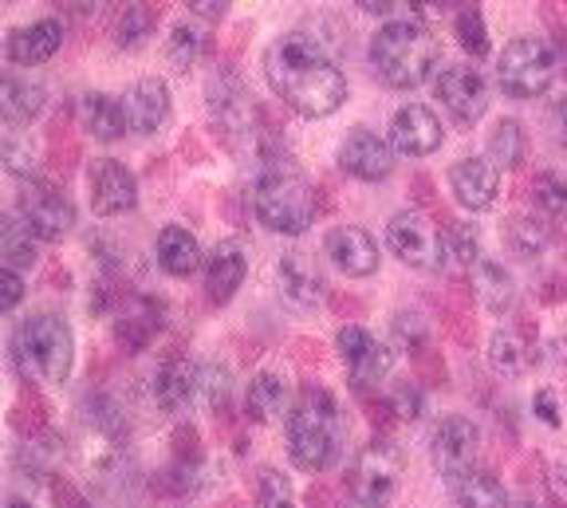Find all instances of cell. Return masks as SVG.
<instances>
[{
	"label": "cell",
	"mask_w": 567,
	"mask_h": 508,
	"mask_svg": "<svg viewBox=\"0 0 567 508\" xmlns=\"http://www.w3.org/2000/svg\"><path fill=\"white\" fill-rule=\"evenodd\" d=\"M265 80L303 118H328L343 107L347 75L308 32H284L265 52Z\"/></svg>",
	"instance_id": "1"
},
{
	"label": "cell",
	"mask_w": 567,
	"mask_h": 508,
	"mask_svg": "<svg viewBox=\"0 0 567 508\" xmlns=\"http://www.w3.org/2000/svg\"><path fill=\"white\" fill-rule=\"evenodd\" d=\"M371 68L386 87L414 91L437 72V44L422 20H386L371 37Z\"/></svg>",
	"instance_id": "2"
},
{
	"label": "cell",
	"mask_w": 567,
	"mask_h": 508,
	"mask_svg": "<svg viewBox=\"0 0 567 508\" xmlns=\"http://www.w3.org/2000/svg\"><path fill=\"white\" fill-rule=\"evenodd\" d=\"M252 214L265 229L300 237L316 221V189L288 162H265L252 182Z\"/></svg>",
	"instance_id": "3"
},
{
	"label": "cell",
	"mask_w": 567,
	"mask_h": 508,
	"mask_svg": "<svg viewBox=\"0 0 567 508\" xmlns=\"http://www.w3.org/2000/svg\"><path fill=\"white\" fill-rule=\"evenodd\" d=\"M284 442H288V457H292L296 469L303 473L331 469L339 457V411L336 402H331V394L303 391L292 411H288Z\"/></svg>",
	"instance_id": "4"
},
{
	"label": "cell",
	"mask_w": 567,
	"mask_h": 508,
	"mask_svg": "<svg viewBox=\"0 0 567 508\" xmlns=\"http://www.w3.org/2000/svg\"><path fill=\"white\" fill-rule=\"evenodd\" d=\"M12 348H17V363L24 366V375L40 379V383H63L75 363V335H71L68 320L52 312H35L20 320Z\"/></svg>",
	"instance_id": "5"
},
{
	"label": "cell",
	"mask_w": 567,
	"mask_h": 508,
	"mask_svg": "<svg viewBox=\"0 0 567 508\" xmlns=\"http://www.w3.org/2000/svg\"><path fill=\"white\" fill-rule=\"evenodd\" d=\"M559 55L540 37L508 40V48L496 60V83L508 99H540L556 83Z\"/></svg>",
	"instance_id": "6"
},
{
	"label": "cell",
	"mask_w": 567,
	"mask_h": 508,
	"mask_svg": "<svg viewBox=\"0 0 567 508\" xmlns=\"http://www.w3.org/2000/svg\"><path fill=\"white\" fill-rule=\"evenodd\" d=\"M386 249L410 268H442L445 260V232L425 214H394L386 225Z\"/></svg>",
	"instance_id": "7"
},
{
	"label": "cell",
	"mask_w": 567,
	"mask_h": 508,
	"mask_svg": "<svg viewBox=\"0 0 567 508\" xmlns=\"http://www.w3.org/2000/svg\"><path fill=\"white\" fill-rule=\"evenodd\" d=\"M434 95L442 99L445 111L465 126L477 123L488 107V83L473 63H437Z\"/></svg>",
	"instance_id": "8"
},
{
	"label": "cell",
	"mask_w": 567,
	"mask_h": 508,
	"mask_svg": "<svg viewBox=\"0 0 567 508\" xmlns=\"http://www.w3.org/2000/svg\"><path fill=\"white\" fill-rule=\"evenodd\" d=\"M477 449H481V434L470 418L461 414H450L434 426V437H430V462L442 477L457 481L461 473L477 469Z\"/></svg>",
	"instance_id": "9"
},
{
	"label": "cell",
	"mask_w": 567,
	"mask_h": 508,
	"mask_svg": "<svg viewBox=\"0 0 567 508\" xmlns=\"http://www.w3.org/2000/svg\"><path fill=\"white\" fill-rule=\"evenodd\" d=\"M17 217L48 245L63 241L75 229V206L52 186H28L17 201Z\"/></svg>",
	"instance_id": "10"
},
{
	"label": "cell",
	"mask_w": 567,
	"mask_h": 508,
	"mask_svg": "<svg viewBox=\"0 0 567 508\" xmlns=\"http://www.w3.org/2000/svg\"><path fill=\"white\" fill-rule=\"evenodd\" d=\"M339 359H343V366L351 371L354 383H382V379L390 375V366H394V351L382 343V339H374L367 328H359V323H351V328H339Z\"/></svg>",
	"instance_id": "11"
},
{
	"label": "cell",
	"mask_w": 567,
	"mask_h": 508,
	"mask_svg": "<svg viewBox=\"0 0 567 508\" xmlns=\"http://www.w3.org/2000/svg\"><path fill=\"white\" fill-rule=\"evenodd\" d=\"M87 186H91V209L99 217H118V214H131L138 206V182L134 174L115 158H99L87 174Z\"/></svg>",
	"instance_id": "12"
},
{
	"label": "cell",
	"mask_w": 567,
	"mask_h": 508,
	"mask_svg": "<svg viewBox=\"0 0 567 508\" xmlns=\"http://www.w3.org/2000/svg\"><path fill=\"white\" fill-rule=\"evenodd\" d=\"M339 166L359 182H382L394 169V146L382 134L367 131V126H354L339 143Z\"/></svg>",
	"instance_id": "13"
},
{
	"label": "cell",
	"mask_w": 567,
	"mask_h": 508,
	"mask_svg": "<svg viewBox=\"0 0 567 508\" xmlns=\"http://www.w3.org/2000/svg\"><path fill=\"white\" fill-rule=\"evenodd\" d=\"M445 131H442V118L434 111L425 107V103H406V107L394 115L390 123V146L406 158H425V154H434L442 146Z\"/></svg>",
	"instance_id": "14"
},
{
	"label": "cell",
	"mask_w": 567,
	"mask_h": 508,
	"mask_svg": "<svg viewBox=\"0 0 567 508\" xmlns=\"http://www.w3.org/2000/svg\"><path fill=\"white\" fill-rule=\"evenodd\" d=\"M402 477V454L390 442H371L363 454L354 457V493L371 500H386L399 489Z\"/></svg>",
	"instance_id": "15"
},
{
	"label": "cell",
	"mask_w": 567,
	"mask_h": 508,
	"mask_svg": "<svg viewBox=\"0 0 567 508\" xmlns=\"http://www.w3.org/2000/svg\"><path fill=\"white\" fill-rule=\"evenodd\" d=\"M450 189L461 209L485 214L496 201V194H501V169L488 158H461V162H453V169H450Z\"/></svg>",
	"instance_id": "16"
},
{
	"label": "cell",
	"mask_w": 567,
	"mask_h": 508,
	"mask_svg": "<svg viewBox=\"0 0 567 508\" xmlns=\"http://www.w3.org/2000/svg\"><path fill=\"white\" fill-rule=\"evenodd\" d=\"M323 252H328L331 265L339 272H347V277H371L374 268H379V245L359 225H336L323 237Z\"/></svg>",
	"instance_id": "17"
},
{
	"label": "cell",
	"mask_w": 567,
	"mask_h": 508,
	"mask_svg": "<svg viewBox=\"0 0 567 508\" xmlns=\"http://www.w3.org/2000/svg\"><path fill=\"white\" fill-rule=\"evenodd\" d=\"M126 107V123L134 134H158L169 123V87L162 80H138L131 91L123 95Z\"/></svg>",
	"instance_id": "18"
},
{
	"label": "cell",
	"mask_w": 567,
	"mask_h": 508,
	"mask_svg": "<svg viewBox=\"0 0 567 508\" xmlns=\"http://www.w3.org/2000/svg\"><path fill=\"white\" fill-rule=\"evenodd\" d=\"M63 44V24L60 20H32V24L9 32V63L17 68H40L48 63Z\"/></svg>",
	"instance_id": "19"
},
{
	"label": "cell",
	"mask_w": 567,
	"mask_h": 508,
	"mask_svg": "<svg viewBox=\"0 0 567 508\" xmlns=\"http://www.w3.org/2000/svg\"><path fill=\"white\" fill-rule=\"evenodd\" d=\"M280 292L296 303V308H316L328 292V280L316 268V260L308 252L292 249L280 257Z\"/></svg>",
	"instance_id": "20"
},
{
	"label": "cell",
	"mask_w": 567,
	"mask_h": 508,
	"mask_svg": "<svg viewBox=\"0 0 567 508\" xmlns=\"http://www.w3.org/2000/svg\"><path fill=\"white\" fill-rule=\"evenodd\" d=\"M245 277H248V260L237 241L217 245L209 252V260H205V292H209L213 303H229L237 296V288L245 284Z\"/></svg>",
	"instance_id": "21"
},
{
	"label": "cell",
	"mask_w": 567,
	"mask_h": 508,
	"mask_svg": "<svg viewBox=\"0 0 567 508\" xmlns=\"http://www.w3.org/2000/svg\"><path fill=\"white\" fill-rule=\"evenodd\" d=\"M154 257H158V268L166 272V277L186 280L202 268V245H197V237L186 229V225H166V229L158 232Z\"/></svg>",
	"instance_id": "22"
},
{
	"label": "cell",
	"mask_w": 567,
	"mask_h": 508,
	"mask_svg": "<svg viewBox=\"0 0 567 508\" xmlns=\"http://www.w3.org/2000/svg\"><path fill=\"white\" fill-rule=\"evenodd\" d=\"M209 111L217 115V123H225L229 131H248V123H252V103H248L245 87H240V80L233 72H217L209 80Z\"/></svg>",
	"instance_id": "23"
},
{
	"label": "cell",
	"mask_w": 567,
	"mask_h": 508,
	"mask_svg": "<svg viewBox=\"0 0 567 508\" xmlns=\"http://www.w3.org/2000/svg\"><path fill=\"white\" fill-rule=\"evenodd\" d=\"M154 398L166 414H186L194 402H202V386H197V371L186 366L182 359L166 363L154 375Z\"/></svg>",
	"instance_id": "24"
},
{
	"label": "cell",
	"mask_w": 567,
	"mask_h": 508,
	"mask_svg": "<svg viewBox=\"0 0 567 508\" xmlns=\"http://www.w3.org/2000/svg\"><path fill=\"white\" fill-rule=\"evenodd\" d=\"M80 118H83V126H87L91 138H99V143H118V138L131 131L123 99L103 95V91H91V95H83Z\"/></svg>",
	"instance_id": "25"
},
{
	"label": "cell",
	"mask_w": 567,
	"mask_h": 508,
	"mask_svg": "<svg viewBox=\"0 0 567 508\" xmlns=\"http://www.w3.org/2000/svg\"><path fill=\"white\" fill-rule=\"evenodd\" d=\"M288 411V383H284L280 375H272V371H260V375H252V383H248L245 391V414L248 422H272L280 418V414Z\"/></svg>",
	"instance_id": "26"
},
{
	"label": "cell",
	"mask_w": 567,
	"mask_h": 508,
	"mask_svg": "<svg viewBox=\"0 0 567 508\" xmlns=\"http://www.w3.org/2000/svg\"><path fill=\"white\" fill-rule=\"evenodd\" d=\"M209 55V28L194 24V20H182V24L169 28L166 37V60L174 72H189Z\"/></svg>",
	"instance_id": "27"
},
{
	"label": "cell",
	"mask_w": 567,
	"mask_h": 508,
	"mask_svg": "<svg viewBox=\"0 0 567 508\" xmlns=\"http://www.w3.org/2000/svg\"><path fill=\"white\" fill-rule=\"evenodd\" d=\"M473 288H477V300L485 303L488 312H508L516 300V280L508 277V268L488 257H481L473 265Z\"/></svg>",
	"instance_id": "28"
},
{
	"label": "cell",
	"mask_w": 567,
	"mask_h": 508,
	"mask_svg": "<svg viewBox=\"0 0 567 508\" xmlns=\"http://www.w3.org/2000/svg\"><path fill=\"white\" fill-rule=\"evenodd\" d=\"M453 485V500H457V508H508V493L505 485L496 481V477H488V473L481 469H470L461 473Z\"/></svg>",
	"instance_id": "29"
},
{
	"label": "cell",
	"mask_w": 567,
	"mask_h": 508,
	"mask_svg": "<svg viewBox=\"0 0 567 508\" xmlns=\"http://www.w3.org/2000/svg\"><path fill=\"white\" fill-rule=\"evenodd\" d=\"M0 99H4V115H9L12 123H32L35 115H44L48 87L35 80H17V75H9L4 87H0Z\"/></svg>",
	"instance_id": "30"
},
{
	"label": "cell",
	"mask_w": 567,
	"mask_h": 508,
	"mask_svg": "<svg viewBox=\"0 0 567 508\" xmlns=\"http://www.w3.org/2000/svg\"><path fill=\"white\" fill-rule=\"evenodd\" d=\"M505 245H508V252H516V257H524V260L540 257V252L548 249V225L528 214L513 217V221H505Z\"/></svg>",
	"instance_id": "31"
},
{
	"label": "cell",
	"mask_w": 567,
	"mask_h": 508,
	"mask_svg": "<svg viewBox=\"0 0 567 508\" xmlns=\"http://www.w3.org/2000/svg\"><path fill=\"white\" fill-rule=\"evenodd\" d=\"M524 158V131L516 118H501L488 134V162L496 169H508V166H520Z\"/></svg>",
	"instance_id": "32"
},
{
	"label": "cell",
	"mask_w": 567,
	"mask_h": 508,
	"mask_svg": "<svg viewBox=\"0 0 567 508\" xmlns=\"http://www.w3.org/2000/svg\"><path fill=\"white\" fill-rule=\"evenodd\" d=\"M488 363H493V371H501V375H520L524 366H528V348H524V339L516 335V331L501 328L493 339H488Z\"/></svg>",
	"instance_id": "33"
},
{
	"label": "cell",
	"mask_w": 567,
	"mask_h": 508,
	"mask_svg": "<svg viewBox=\"0 0 567 508\" xmlns=\"http://www.w3.org/2000/svg\"><path fill=\"white\" fill-rule=\"evenodd\" d=\"M197 386H202V402L213 414H225L233 402V375L229 366L221 363H205L197 366Z\"/></svg>",
	"instance_id": "34"
},
{
	"label": "cell",
	"mask_w": 567,
	"mask_h": 508,
	"mask_svg": "<svg viewBox=\"0 0 567 508\" xmlns=\"http://www.w3.org/2000/svg\"><path fill=\"white\" fill-rule=\"evenodd\" d=\"M35 241H40V237H35V232L28 229L17 214H12L9 221H4V265L17 268V272L20 268H32L35 265Z\"/></svg>",
	"instance_id": "35"
},
{
	"label": "cell",
	"mask_w": 567,
	"mask_h": 508,
	"mask_svg": "<svg viewBox=\"0 0 567 508\" xmlns=\"http://www.w3.org/2000/svg\"><path fill=\"white\" fill-rule=\"evenodd\" d=\"M453 37H457V44L465 48L473 60L488 55V28H485V20H481V12L473 9V4H461V9H457V17H453Z\"/></svg>",
	"instance_id": "36"
},
{
	"label": "cell",
	"mask_w": 567,
	"mask_h": 508,
	"mask_svg": "<svg viewBox=\"0 0 567 508\" xmlns=\"http://www.w3.org/2000/svg\"><path fill=\"white\" fill-rule=\"evenodd\" d=\"M111 37H115L118 48H142L151 37V20H146V12L138 4H123L115 12V20H111Z\"/></svg>",
	"instance_id": "37"
},
{
	"label": "cell",
	"mask_w": 567,
	"mask_h": 508,
	"mask_svg": "<svg viewBox=\"0 0 567 508\" xmlns=\"http://www.w3.org/2000/svg\"><path fill=\"white\" fill-rule=\"evenodd\" d=\"M532 197H536L540 217H551V221L567 217V182L556 178V174H540V178L532 182Z\"/></svg>",
	"instance_id": "38"
},
{
	"label": "cell",
	"mask_w": 567,
	"mask_h": 508,
	"mask_svg": "<svg viewBox=\"0 0 567 508\" xmlns=\"http://www.w3.org/2000/svg\"><path fill=\"white\" fill-rule=\"evenodd\" d=\"M257 508H296L292 485L276 469H265L257 481Z\"/></svg>",
	"instance_id": "39"
},
{
	"label": "cell",
	"mask_w": 567,
	"mask_h": 508,
	"mask_svg": "<svg viewBox=\"0 0 567 508\" xmlns=\"http://www.w3.org/2000/svg\"><path fill=\"white\" fill-rule=\"evenodd\" d=\"M4 166H9V174H17V178H35V169H40V162H35V151L24 143H17V138H9L4 143Z\"/></svg>",
	"instance_id": "40"
},
{
	"label": "cell",
	"mask_w": 567,
	"mask_h": 508,
	"mask_svg": "<svg viewBox=\"0 0 567 508\" xmlns=\"http://www.w3.org/2000/svg\"><path fill=\"white\" fill-rule=\"evenodd\" d=\"M20 300H24V280H20L17 268L4 265V272H0V308H4V312H12Z\"/></svg>",
	"instance_id": "41"
},
{
	"label": "cell",
	"mask_w": 567,
	"mask_h": 508,
	"mask_svg": "<svg viewBox=\"0 0 567 508\" xmlns=\"http://www.w3.org/2000/svg\"><path fill=\"white\" fill-rule=\"evenodd\" d=\"M186 9L194 12L197 20H221L229 12V0H186Z\"/></svg>",
	"instance_id": "42"
},
{
	"label": "cell",
	"mask_w": 567,
	"mask_h": 508,
	"mask_svg": "<svg viewBox=\"0 0 567 508\" xmlns=\"http://www.w3.org/2000/svg\"><path fill=\"white\" fill-rule=\"evenodd\" d=\"M536 414H540L548 426H559V406H556V398H551V391L536 394Z\"/></svg>",
	"instance_id": "43"
},
{
	"label": "cell",
	"mask_w": 567,
	"mask_h": 508,
	"mask_svg": "<svg viewBox=\"0 0 567 508\" xmlns=\"http://www.w3.org/2000/svg\"><path fill=\"white\" fill-rule=\"evenodd\" d=\"M410 9H414L422 20H434V17H445L450 0H410Z\"/></svg>",
	"instance_id": "44"
},
{
	"label": "cell",
	"mask_w": 567,
	"mask_h": 508,
	"mask_svg": "<svg viewBox=\"0 0 567 508\" xmlns=\"http://www.w3.org/2000/svg\"><path fill=\"white\" fill-rule=\"evenodd\" d=\"M351 4H359V9L371 12V17H390V12L399 9L402 0H351Z\"/></svg>",
	"instance_id": "45"
},
{
	"label": "cell",
	"mask_w": 567,
	"mask_h": 508,
	"mask_svg": "<svg viewBox=\"0 0 567 508\" xmlns=\"http://www.w3.org/2000/svg\"><path fill=\"white\" fill-rule=\"evenodd\" d=\"M551 123H556L559 138H564V146H567V95H564V99H559L556 107H551Z\"/></svg>",
	"instance_id": "46"
},
{
	"label": "cell",
	"mask_w": 567,
	"mask_h": 508,
	"mask_svg": "<svg viewBox=\"0 0 567 508\" xmlns=\"http://www.w3.org/2000/svg\"><path fill=\"white\" fill-rule=\"evenodd\" d=\"M343 508H382V500H371V497H359V493H354L351 500H347Z\"/></svg>",
	"instance_id": "47"
},
{
	"label": "cell",
	"mask_w": 567,
	"mask_h": 508,
	"mask_svg": "<svg viewBox=\"0 0 567 508\" xmlns=\"http://www.w3.org/2000/svg\"><path fill=\"white\" fill-rule=\"evenodd\" d=\"M75 4H80L83 12H91V9H95V4H99V0H75Z\"/></svg>",
	"instance_id": "48"
},
{
	"label": "cell",
	"mask_w": 567,
	"mask_h": 508,
	"mask_svg": "<svg viewBox=\"0 0 567 508\" xmlns=\"http://www.w3.org/2000/svg\"><path fill=\"white\" fill-rule=\"evenodd\" d=\"M9 508H32L28 500H9Z\"/></svg>",
	"instance_id": "49"
}]
</instances>
